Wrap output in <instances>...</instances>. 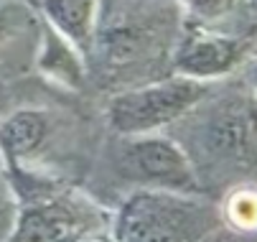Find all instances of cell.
<instances>
[{
  "instance_id": "obj_1",
  "label": "cell",
  "mask_w": 257,
  "mask_h": 242,
  "mask_svg": "<svg viewBox=\"0 0 257 242\" xmlns=\"http://www.w3.org/2000/svg\"><path fill=\"white\" fill-rule=\"evenodd\" d=\"M183 23L178 0H97L89 82L115 94L168 77Z\"/></svg>"
},
{
  "instance_id": "obj_2",
  "label": "cell",
  "mask_w": 257,
  "mask_h": 242,
  "mask_svg": "<svg viewBox=\"0 0 257 242\" xmlns=\"http://www.w3.org/2000/svg\"><path fill=\"white\" fill-rule=\"evenodd\" d=\"M168 135L189 156L204 196L257 186V99L244 82H216Z\"/></svg>"
},
{
  "instance_id": "obj_3",
  "label": "cell",
  "mask_w": 257,
  "mask_h": 242,
  "mask_svg": "<svg viewBox=\"0 0 257 242\" xmlns=\"http://www.w3.org/2000/svg\"><path fill=\"white\" fill-rule=\"evenodd\" d=\"M222 227L219 204L204 194L133 191L112 212L109 242H206Z\"/></svg>"
},
{
  "instance_id": "obj_4",
  "label": "cell",
  "mask_w": 257,
  "mask_h": 242,
  "mask_svg": "<svg viewBox=\"0 0 257 242\" xmlns=\"http://www.w3.org/2000/svg\"><path fill=\"white\" fill-rule=\"evenodd\" d=\"M115 186L133 191H171V194H204L196 171L183 148L168 133L153 135H112L107 153Z\"/></svg>"
},
{
  "instance_id": "obj_5",
  "label": "cell",
  "mask_w": 257,
  "mask_h": 242,
  "mask_svg": "<svg viewBox=\"0 0 257 242\" xmlns=\"http://www.w3.org/2000/svg\"><path fill=\"white\" fill-rule=\"evenodd\" d=\"M209 89L211 84L168 74L109 94L104 120L112 135L122 138L168 133L199 105Z\"/></svg>"
},
{
  "instance_id": "obj_6",
  "label": "cell",
  "mask_w": 257,
  "mask_h": 242,
  "mask_svg": "<svg viewBox=\"0 0 257 242\" xmlns=\"http://www.w3.org/2000/svg\"><path fill=\"white\" fill-rule=\"evenodd\" d=\"M112 212L77 189H59L49 196L18 204L6 242H94L109 237Z\"/></svg>"
},
{
  "instance_id": "obj_7",
  "label": "cell",
  "mask_w": 257,
  "mask_h": 242,
  "mask_svg": "<svg viewBox=\"0 0 257 242\" xmlns=\"http://www.w3.org/2000/svg\"><path fill=\"white\" fill-rule=\"evenodd\" d=\"M249 54V41L244 36L183 23L181 39L171 56V74L216 84L239 72Z\"/></svg>"
},
{
  "instance_id": "obj_8",
  "label": "cell",
  "mask_w": 257,
  "mask_h": 242,
  "mask_svg": "<svg viewBox=\"0 0 257 242\" xmlns=\"http://www.w3.org/2000/svg\"><path fill=\"white\" fill-rule=\"evenodd\" d=\"M33 64L44 79L69 92H84L89 84L87 59L64 36H59L54 28H49L44 21H41V33H39V44H36Z\"/></svg>"
},
{
  "instance_id": "obj_9",
  "label": "cell",
  "mask_w": 257,
  "mask_h": 242,
  "mask_svg": "<svg viewBox=\"0 0 257 242\" xmlns=\"http://www.w3.org/2000/svg\"><path fill=\"white\" fill-rule=\"evenodd\" d=\"M39 18L64 36L84 59L92 49L97 0H33L31 3Z\"/></svg>"
},
{
  "instance_id": "obj_10",
  "label": "cell",
  "mask_w": 257,
  "mask_h": 242,
  "mask_svg": "<svg viewBox=\"0 0 257 242\" xmlns=\"http://www.w3.org/2000/svg\"><path fill=\"white\" fill-rule=\"evenodd\" d=\"M41 31V18L26 0H0V61L11 49H21L31 33Z\"/></svg>"
},
{
  "instance_id": "obj_11",
  "label": "cell",
  "mask_w": 257,
  "mask_h": 242,
  "mask_svg": "<svg viewBox=\"0 0 257 242\" xmlns=\"http://www.w3.org/2000/svg\"><path fill=\"white\" fill-rule=\"evenodd\" d=\"M222 224L239 234H257V186H234L219 201Z\"/></svg>"
},
{
  "instance_id": "obj_12",
  "label": "cell",
  "mask_w": 257,
  "mask_h": 242,
  "mask_svg": "<svg viewBox=\"0 0 257 242\" xmlns=\"http://www.w3.org/2000/svg\"><path fill=\"white\" fill-rule=\"evenodd\" d=\"M186 23L201 26V28H214V31H224V21H229L242 0H178Z\"/></svg>"
},
{
  "instance_id": "obj_13",
  "label": "cell",
  "mask_w": 257,
  "mask_h": 242,
  "mask_svg": "<svg viewBox=\"0 0 257 242\" xmlns=\"http://www.w3.org/2000/svg\"><path fill=\"white\" fill-rule=\"evenodd\" d=\"M16 212H18L16 194H13L8 181L0 179V242L8 239V234L13 229V222H16Z\"/></svg>"
},
{
  "instance_id": "obj_14",
  "label": "cell",
  "mask_w": 257,
  "mask_h": 242,
  "mask_svg": "<svg viewBox=\"0 0 257 242\" xmlns=\"http://www.w3.org/2000/svg\"><path fill=\"white\" fill-rule=\"evenodd\" d=\"M206 242H257V237L254 234H239V232H232V229L222 227V229H216Z\"/></svg>"
},
{
  "instance_id": "obj_15",
  "label": "cell",
  "mask_w": 257,
  "mask_h": 242,
  "mask_svg": "<svg viewBox=\"0 0 257 242\" xmlns=\"http://www.w3.org/2000/svg\"><path fill=\"white\" fill-rule=\"evenodd\" d=\"M244 69V84L249 87V92L254 94V99H257V51L254 54H249V59H247V64L242 66Z\"/></svg>"
},
{
  "instance_id": "obj_16",
  "label": "cell",
  "mask_w": 257,
  "mask_h": 242,
  "mask_svg": "<svg viewBox=\"0 0 257 242\" xmlns=\"http://www.w3.org/2000/svg\"><path fill=\"white\" fill-rule=\"evenodd\" d=\"M252 6H254V8H257V0H252Z\"/></svg>"
}]
</instances>
